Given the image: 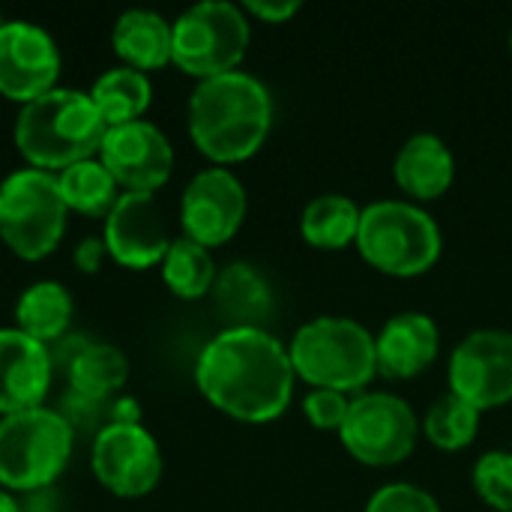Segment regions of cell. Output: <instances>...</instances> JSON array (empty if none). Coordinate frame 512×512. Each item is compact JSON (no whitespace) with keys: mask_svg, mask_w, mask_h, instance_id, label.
Here are the masks:
<instances>
[{"mask_svg":"<svg viewBox=\"0 0 512 512\" xmlns=\"http://www.w3.org/2000/svg\"><path fill=\"white\" fill-rule=\"evenodd\" d=\"M69 207L57 174L18 168L0 183V240L24 261L51 255L66 234Z\"/></svg>","mask_w":512,"mask_h":512,"instance_id":"ba28073f","label":"cell"},{"mask_svg":"<svg viewBox=\"0 0 512 512\" xmlns=\"http://www.w3.org/2000/svg\"><path fill=\"white\" fill-rule=\"evenodd\" d=\"M21 512H54V495L51 489L27 495V504H21Z\"/></svg>","mask_w":512,"mask_h":512,"instance_id":"d6a6232c","label":"cell"},{"mask_svg":"<svg viewBox=\"0 0 512 512\" xmlns=\"http://www.w3.org/2000/svg\"><path fill=\"white\" fill-rule=\"evenodd\" d=\"M102 240L108 258L126 270H150L165 261L171 249L165 216L153 195L123 192L105 216Z\"/></svg>","mask_w":512,"mask_h":512,"instance_id":"9a60e30c","label":"cell"},{"mask_svg":"<svg viewBox=\"0 0 512 512\" xmlns=\"http://www.w3.org/2000/svg\"><path fill=\"white\" fill-rule=\"evenodd\" d=\"M366 512H441V504L420 486L390 483L369 498Z\"/></svg>","mask_w":512,"mask_h":512,"instance_id":"f1b7e54d","label":"cell"},{"mask_svg":"<svg viewBox=\"0 0 512 512\" xmlns=\"http://www.w3.org/2000/svg\"><path fill=\"white\" fill-rule=\"evenodd\" d=\"M441 348V330L426 312H402L375 336L378 372L387 378H414L426 372Z\"/></svg>","mask_w":512,"mask_h":512,"instance_id":"e0dca14e","label":"cell"},{"mask_svg":"<svg viewBox=\"0 0 512 512\" xmlns=\"http://www.w3.org/2000/svg\"><path fill=\"white\" fill-rule=\"evenodd\" d=\"M72 312H75L72 294L54 279H42V282H33L18 297L15 327L27 333L30 339L48 345V342L63 339V333L72 324Z\"/></svg>","mask_w":512,"mask_h":512,"instance_id":"44dd1931","label":"cell"},{"mask_svg":"<svg viewBox=\"0 0 512 512\" xmlns=\"http://www.w3.org/2000/svg\"><path fill=\"white\" fill-rule=\"evenodd\" d=\"M90 468L117 498H144L162 480V453L141 423H108L93 438Z\"/></svg>","mask_w":512,"mask_h":512,"instance_id":"30bf717a","label":"cell"},{"mask_svg":"<svg viewBox=\"0 0 512 512\" xmlns=\"http://www.w3.org/2000/svg\"><path fill=\"white\" fill-rule=\"evenodd\" d=\"M90 99H93L96 111L102 114V120L111 129V126L141 120L144 111L150 108L153 87H150V78L144 72L129 69V66H117V69L102 72L93 81Z\"/></svg>","mask_w":512,"mask_h":512,"instance_id":"7402d4cb","label":"cell"},{"mask_svg":"<svg viewBox=\"0 0 512 512\" xmlns=\"http://www.w3.org/2000/svg\"><path fill=\"white\" fill-rule=\"evenodd\" d=\"M303 411L309 417V423L315 429H333L339 432L348 411H351V399L348 393H339V390H327V387H312L309 396L303 399Z\"/></svg>","mask_w":512,"mask_h":512,"instance_id":"f546056e","label":"cell"},{"mask_svg":"<svg viewBox=\"0 0 512 512\" xmlns=\"http://www.w3.org/2000/svg\"><path fill=\"white\" fill-rule=\"evenodd\" d=\"M108 123L90 93L54 87L21 105L15 117V147L30 168L60 174L63 168L99 156Z\"/></svg>","mask_w":512,"mask_h":512,"instance_id":"3957f363","label":"cell"},{"mask_svg":"<svg viewBox=\"0 0 512 512\" xmlns=\"http://www.w3.org/2000/svg\"><path fill=\"white\" fill-rule=\"evenodd\" d=\"M57 186H60L66 207L90 219H105L120 198L117 180L108 174V168L96 156L63 168L57 174Z\"/></svg>","mask_w":512,"mask_h":512,"instance_id":"d4e9b609","label":"cell"},{"mask_svg":"<svg viewBox=\"0 0 512 512\" xmlns=\"http://www.w3.org/2000/svg\"><path fill=\"white\" fill-rule=\"evenodd\" d=\"M54 360L48 348L18 327L0 330V417L42 408Z\"/></svg>","mask_w":512,"mask_h":512,"instance_id":"2e32d148","label":"cell"},{"mask_svg":"<svg viewBox=\"0 0 512 512\" xmlns=\"http://www.w3.org/2000/svg\"><path fill=\"white\" fill-rule=\"evenodd\" d=\"M213 297L231 327H258V321L273 309V291L267 279L246 261H234L216 273Z\"/></svg>","mask_w":512,"mask_h":512,"instance_id":"ffe728a7","label":"cell"},{"mask_svg":"<svg viewBox=\"0 0 512 512\" xmlns=\"http://www.w3.org/2000/svg\"><path fill=\"white\" fill-rule=\"evenodd\" d=\"M60 51L54 39L30 21L0 24V96L27 105L57 87Z\"/></svg>","mask_w":512,"mask_h":512,"instance_id":"5bb4252c","label":"cell"},{"mask_svg":"<svg viewBox=\"0 0 512 512\" xmlns=\"http://www.w3.org/2000/svg\"><path fill=\"white\" fill-rule=\"evenodd\" d=\"M360 216H363V210L351 198L327 192L306 204L300 231L309 246L333 252V249H345L348 243H357Z\"/></svg>","mask_w":512,"mask_h":512,"instance_id":"cb8c5ba5","label":"cell"},{"mask_svg":"<svg viewBox=\"0 0 512 512\" xmlns=\"http://www.w3.org/2000/svg\"><path fill=\"white\" fill-rule=\"evenodd\" d=\"M108 255L105 249V240L102 237H84L78 246H75V264L81 273H96L102 267V258Z\"/></svg>","mask_w":512,"mask_h":512,"instance_id":"1f68e13d","label":"cell"},{"mask_svg":"<svg viewBox=\"0 0 512 512\" xmlns=\"http://www.w3.org/2000/svg\"><path fill=\"white\" fill-rule=\"evenodd\" d=\"M159 267H162V279H165L168 291L180 300H198V297L210 294L216 273H219L210 249L189 237L171 240V249Z\"/></svg>","mask_w":512,"mask_h":512,"instance_id":"484cf974","label":"cell"},{"mask_svg":"<svg viewBox=\"0 0 512 512\" xmlns=\"http://www.w3.org/2000/svg\"><path fill=\"white\" fill-rule=\"evenodd\" d=\"M288 357L297 378L339 393L363 390L378 375L375 336L354 318L324 315L303 324L288 345Z\"/></svg>","mask_w":512,"mask_h":512,"instance_id":"277c9868","label":"cell"},{"mask_svg":"<svg viewBox=\"0 0 512 512\" xmlns=\"http://www.w3.org/2000/svg\"><path fill=\"white\" fill-rule=\"evenodd\" d=\"M510 48H512V36H510Z\"/></svg>","mask_w":512,"mask_h":512,"instance_id":"e575fe53","label":"cell"},{"mask_svg":"<svg viewBox=\"0 0 512 512\" xmlns=\"http://www.w3.org/2000/svg\"><path fill=\"white\" fill-rule=\"evenodd\" d=\"M288 348L261 327H228L213 336L195 363L204 399L240 423H270L294 396Z\"/></svg>","mask_w":512,"mask_h":512,"instance_id":"6da1fadb","label":"cell"},{"mask_svg":"<svg viewBox=\"0 0 512 512\" xmlns=\"http://www.w3.org/2000/svg\"><path fill=\"white\" fill-rule=\"evenodd\" d=\"M75 432L60 411L33 408L0 417V489L36 495L54 486L72 456Z\"/></svg>","mask_w":512,"mask_h":512,"instance_id":"5b68a950","label":"cell"},{"mask_svg":"<svg viewBox=\"0 0 512 512\" xmlns=\"http://www.w3.org/2000/svg\"><path fill=\"white\" fill-rule=\"evenodd\" d=\"M357 249L381 273L420 276L438 264L444 237L420 204L384 198L363 207Z\"/></svg>","mask_w":512,"mask_h":512,"instance_id":"8992f818","label":"cell"},{"mask_svg":"<svg viewBox=\"0 0 512 512\" xmlns=\"http://www.w3.org/2000/svg\"><path fill=\"white\" fill-rule=\"evenodd\" d=\"M243 9H246V15H255L267 24H282L300 12V3L297 0H246Z\"/></svg>","mask_w":512,"mask_h":512,"instance_id":"4dcf8cb0","label":"cell"},{"mask_svg":"<svg viewBox=\"0 0 512 512\" xmlns=\"http://www.w3.org/2000/svg\"><path fill=\"white\" fill-rule=\"evenodd\" d=\"M480 414L483 411L474 408L468 399H462L456 393H447L438 402H432V408L426 411L423 432L441 450H465L477 438Z\"/></svg>","mask_w":512,"mask_h":512,"instance_id":"4316f807","label":"cell"},{"mask_svg":"<svg viewBox=\"0 0 512 512\" xmlns=\"http://www.w3.org/2000/svg\"><path fill=\"white\" fill-rule=\"evenodd\" d=\"M0 512H21V504L6 489H0Z\"/></svg>","mask_w":512,"mask_h":512,"instance_id":"836d02e7","label":"cell"},{"mask_svg":"<svg viewBox=\"0 0 512 512\" xmlns=\"http://www.w3.org/2000/svg\"><path fill=\"white\" fill-rule=\"evenodd\" d=\"M450 393L480 411L512 402V330H474L450 357Z\"/></svg>","mask_w":512,"mask_h":512,"instance_id":"8fae6325","label":"cell"},{"mask_svg":"<svg viewBox=\"0 0 512 512\" xmlns=\"http://www.w3.org/2000/svg\"><path fill=\"white\" fill-rule=\"evenodd\" d=\"M273 126V96L249 72H228L207 81L189 96V135L216 165H234L261 150Z\"/></svg>","mask_w":512,"mask_h":512,"instance_id":"7a4b0ae2","label":"cell"},{"mask_svg":"<svg viewBox=\"0 0 512 512\" xmlns=\"http://www.w3.org/2000/svg\"><path fill=\"white\" fill-rule=\"evenodd\" d=\"M126 378V354L105 342H90L69 360V390L93 402H111V396L126 384Z\"/></svg>","mask_w":512,"mask_h":512,"instance_id":"603a6c76","label":"cell"},{"mask_svg":"<svg viewBox=\"0 0 512 512\" xmlns=\"http://www.w3.org/2000/svg\"><path fill=\"white\" fill-rule=\"evenodd\" d=\"M339 438L357 462L369 468H390L414 453L420 423L402 396L363 393L351 399V411L339 429Z\"/></svg>","mask_w":512,"mask_h":512,"instance_id":"9c48e42d","label":"cell"},{"mask_svg":"<svg viewBox=\"0 0 512 512\" xmlns=\"http://www.w3.org/2000/svg\"><path fill=\"white\" fill-rule=\"evenodd\" d=\"M477 495L498 512H512V453L489 450L474 465Z\"/></svg>","mask_w":512,"mask_h":512,"instance_id":"83f0119b","label":"cell"},{"mask_svg":"<svg viewBox=\"0 0 512 512\" xmlns=\"http://www.w3.org/2000/svg\"><path fill=\"white\" fill-rule=\"evenodd\" d=\"M171 39V21L153 9H126L111 33L114 54L123 60V66L144 75L171 63Z\"/></svg>","mask_w":512,"mask_h":512,"instance_id":"d6986e66","label":"cell"},{"mask_svg":"<svg viewBox=\"0 0 512 512\" xmlns=\"http://www.w3.org/2000/svg\"><path fill=\"white\" fill-rule=\"evenodd\" d=\"M171 30V63L198 81L237 72L252 42L246 9L228 0H204L189 6Z\"/></svg>","mask_w":512,"mask_h":512,"instance_id":"52a82bcc","label":"cell"},{"mask_svg":"<svg viewBox=\"0 0 512 512\" xmlns=\"http://www.w3.org/2000/svg\"><path fill=\"white\" fill-rule=\"evenodd\" d=\"M96 159L108 168L120 189L138 195H153L174 171V147L168 135L147 120L111 126Z\"/></svg>","mask_w":512,"mask_h":512,"instance_id":"4fadbf2b","label":"cell"},{"mask_svg":"<svg viewBox=\"0 0 512 512\" xmlns=\"http://www.w3.org/2000/svg\"><path fill=\"white\" fill-rule=\"evenodd\" d=\"M393 177L408 198L432 201V198H441L453 186L456 159L441 135L417 132L399 147L396 162H393Z\"/></svg>","mask_w":512,"mask_h":512,"instance_id":"ac0fdd59","label":"cell"},{"mask_svg":"<svg viewBox=\"0 0 512 512\" xmlns=\"http://www.w3.org/2000/svg\"><path fill=\"white\" fill-rule=\"evenodd\" d=\"M246 189L240 177L222 165L198 171L180 198L183 237L213 249L228 243L246 219Z\"/></svg>","mask_w":512,"mask_h":512,"instance_id":"7c38bea8","label":"cell"}]
</instances>
